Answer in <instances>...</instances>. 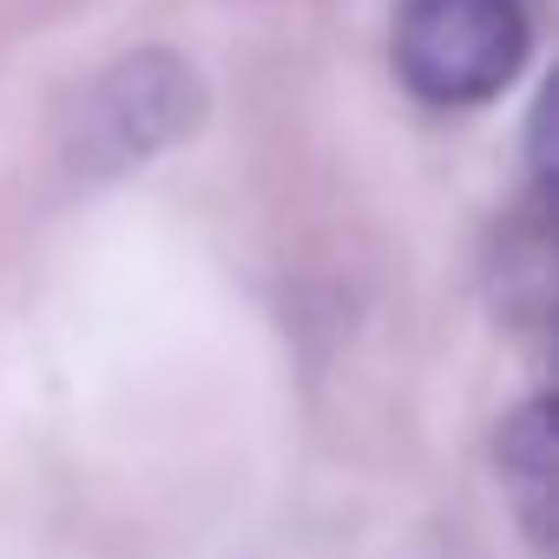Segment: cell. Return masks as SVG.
Instances as JSON below:
<instances>
[{
	"label": "cell",
	"mask_w": 559,
	"mask_h": 559,
	"mask_svg": "<svg viewBox=\"0 0 559 559\" xmlns=\"http://www.w3.org/2000/svg\"><path fill=\"white\" fill-rule=\"evenodd\" d=\"M526 53L533 27L520 0H402L395 14V80L441 112L507 93Z\"/></svg>",
	"instance_id": "cell-1"
},
{
	"label": "cell",
	"mask_w": 559,
	"mask_h": 559,
	"mask_svg": "<svg viewBox=\"0 0 559 559\" xmlns=\"http://www.w3.org/2000/svg\"><path fill=\"white\" fill-rule=\"evenodd\" d=\"M185 126H198V80L178 67V53H132L86 99V145L106 165L145 158Z\"/></svg>",
	"instance_id": "cell-2"
},
{
	"label": "cell",
	"mask_w": 559,
	"mask_h": 559,
	"mask_svg": "<svg viewBox=\"0 0 559 559\" xmlns=\"http://www.w3.org/2000/svg\"><path fill=\"white\" fill-rule=\"evenodd\" d=\"M500 474L526 533L546 546L552 539V402L546 395H533L500 421Z\"/></svg>",
	"instance_id": "cell-3"
}]
</instances>
